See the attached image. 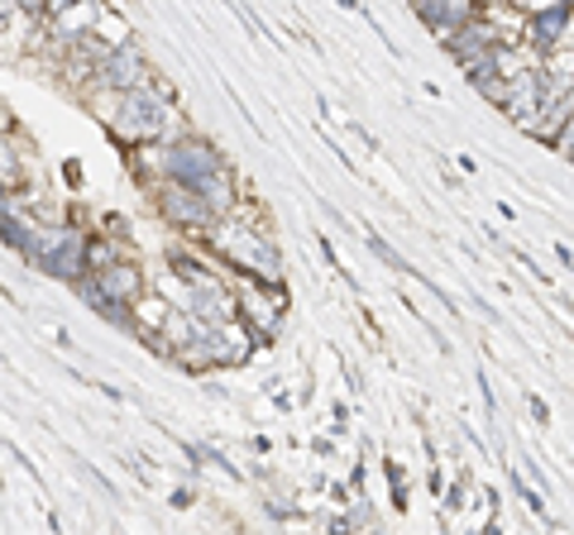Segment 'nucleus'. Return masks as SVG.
Segmentation results:
<instances>
[{"label": "nucleus", "mask_w": 574, "mask_h": 535, "mask_svg": "<svg viewBox=\"0 0 574 535\" xmlns=\"http://www.w3.org/2000/svg\"><path fill=\"white\" fill-rule=\"evenodd\" d=\"M469 20H478V0H441L436 14L426 20V29L441 39V34H451V29L469 24Z\"/></svg>", "instance_id": "11"}, {"label": "nucleus", "mask_w": 574, "mask_h": 535, "mask_svg": "<svg viewBox=\"0 0 574 535\" xmlns=\"http://www.w3.org/2000/svg\"><path fill=\"white\" fill-rule=\"evenodd\" d=\"M96 34H101L110 48H120V43H130L125 34H130V24L120 20V14H110V10H101V20H96Z\"/></svg>", "instance_id": "13"}, {"label": "nucleus", "mask_w": 574, "mask_h": 535, "mask_svg": "<svg viewBox=\"0 0 574 535\" xmlns=\"http://www.w3.org/2000/svg\"><path fill=\"white\" fill-rule=\"evenodd\" d=\"M82 291H96V297H106V301H125V306H135L144 297V273L139 264H130V258H116V264H106V268H96V283H77Z\"/></svg>", "instance_id": "6"}, {"label": "nucleus", "mask_w": 574, "mask_h": 535, "mask_svg": "<svg viewBox=\"0 0 574 535\" xmlns=\"http://www.w3.org/2000/svg\"><path fill=\"white\" fill-rule=\"evenodd\" d=\"M168 316H172V311H168V306H164V301H154V297H139V301H135V330H144V335H154V339H158V335H164V326H168Z\"/></svg>", "instance_id": "12"}, {"label": "nucleus", "mask_w": 574, "mask_h": 535, "mask_svg": "<svg viewBox=\"0 0 574 535\" xmlns=\"http://www.w3.org/2000/svg\"><path fill=\"white\" fill-rule=\"evenodd\" d=\"M158 210L178 225V230H197V235H206L211 225L220 220L216 210H211V201L201 197L197 187H187V182H172V177H164L158 182Z\"/></svg>", "instance_id": "3"}, {"label": "nucleus", "mask_w": 574, "mask_h": 535, "mask_svg": "<svg viewBox=\"0 0 574 535\" xmlns=\"http://www.w3.org/2000/svg\"><path fill=\"white\" fill-rule=\"evenodd\" d=\"M570 14H574L570 0H555V6L536 10L532 20H526V34H532L536 48H555V43L565 39V29H570Z\"/></svg>", "instance_id": "8"}, {"label": "nucleus", "mask_w": 574, "mask_h": 535, "mask_svg": "<svg viewBox=\"0 0 574 535\" xmlns=\"http://www.w3.org/2000/svg\"><path fill=\"white\" fill-rule=\"evenodd\" d=\"M283 311H287V291H283V283H259V278H254L245 291H239V320H245V326L259 335V339L278 335Z\"/></svg>", "instance_id": "4"}, {"label": "nucleus", "mask_w": 574, "mask_h": 535, "mask_svg": "<svg viewBox=\"0 0 574 535\" xmlns=\"http://www.w3.org/2000/svg\"><path fill=\"white\" fill-rule=\"evenodd\" d=\"M101 0H77V6H68V10H58L53 14V34H58V48H72V43H82L91 29H96V20H101Z\"/></svg>", "instance_id": "7"}, {"label": "nucleus", "mask_w": 574, "mask_h": 535, "mask_svg": "<svg viewBox=\"0 0 574 535\" xmlns=\"http://www.w3.org/2000/svg\"><path fill=\"white\" fill-rule=\"evenodd\" d=\"M116 249H110V245H91V268H106V264H116Z\"/></svg>", "instance_id": "16"}, {"label": "nucleus", "mask_w": 574, "mask_h": 535, "mask_svg": "<svg viewBox=\"0 0 574 535\" xmlns=\"http://www.w3.org/2000/svg\"><path fill=\"white\" fill-rule=\"evenodd\" d=\"M369 249H374V254H378V258H383V264H388V268H407V264H403V258H397V254H393L388 245H383V239H378V235H369Z\"/></svg>", "instance_id": "14"}, {"label": "nucleus", "mask_w": 574, "mask_h": 535, "mask_svg": "<svg viewBox=\"0 0 574 535\" xmlns=\"http://www.w3.org/2000/svg\"><path fill=\"white\" fill-rule=\"evenodd\" d=\"M441 43L451 48V53L465 62V58H474V53H484V48H493V43H503L498 39V29L493 24H484V20H469V24H459V29H451V34H441Z\"/></svg>", "instance_id": "9"}, {"label": "nucleus", "mask_w": 574, "mask_h": 535, "mask_svg": "<svg viewBox=\"0 0 574 535\" xmlns=\"http://www.w3.org/2000/svg\"><path fill=\"white\" fill-rule=\"evenodd\" d=\"M187 187H197L206 201H211V210L216 216H230L235 210V201H239V187H235V172L220 164V168H211V172H201L197 182H187Z\"/></svg>", "instance_id": "10"}, {"label": "nucleus", "mask_w": 574, "mask_h": 535, "mask_svg": "<svg viewBox=\"0 0 574 535\" xmlns=\"http://www.w3.org/2000/svg\"><path fill=\"white\" fill-rule=\"evenodd\" d=\"M206 239H211V249L226 258L230 268L249 273V278H259V283H283V258H278V249L268 245V235L259 230V225H249L239 210L220 216L211 230H206Z\"/></svg>", "instance_id": "2"}, {"label": "nucleus", "mask_w": 574, "mask_h": 535, "mask_svg": "<svg viewBox=\"0 0 574 535\" xmlns=\"http://www.w3.org/2000/svg\"><path fill=\"white\" fill-rule=\"evenodd\" d=\"M68 6H77V0H43V10H48V14H58V10H68Z\"/></svg>", "instance_id": "18"}, {"label": "nucleus", "mask_w": 574, "mask_h": 535, "mask_svg": "<svg viewBox=\"0 0 574 535\" xmlns=\"http://www.w3.org/2000/svg\"><path fill=\"white\" fill-rule=\"evenodd\" d=\"M101 120L120 143L135 149V143L168 139V129H178V110H172L168 91H158L149 82V87H135V91H106Z\"/></svg>", "instance_id": "1"}, {"label": "nucleus", "mask_w": 574, "mask_h": 535, "mask_svg": "<svg viewBox=\"0 0 574 535\" xmlns=\"http://www.w3.org/2000/svg\"><path fill=\"white\" fill-rule=\"evenodd\" d=\"M149 82H154V68L135 43H120L116 53L96 68V91H135V87H149Z\"/></svg>", "instance_id": "5"}, {"label": "nucleus", "mask_w": 574, "mask_h": 535, "mask_svg": "<svg viewBox=\"0 0 574 535\" xmlns=\"http://www.w3.org/2000/svg\"><path fill=\"white\" fill-rule=\"evenodd\" d=\"M513 483H517V493H522V502H526V507H532L536 516H546V502H541V493H532V488H526V483L513 474Z\"/></svg>", "instance_id": "15"}, {"label": "nucleus", "mask_w": 574, "mask_h": 535, "mask_svg": "<svg viewBox=\"0 0 574 535\" xmlns=\"http://www.w3.org/2000/svg\"><path fill=\"white\" fill-rule=\"evenodd\" d=\"M570 164H574V153H570Z\"/></svg>", "instance_id": "19"}, {"label": "nucleus", "mask_w": 574, "mask_h": 535, "mask_svg": "<svg viewBox=\"0 0 574 535\" xmlns=\"http://www.w3.org/2000/svg\"><path fill=\"white\" fill-rule=\"evenodd\" d=\"M526 407H532L536 426H551V407H546V402H541V397H532V402H526Z\"/></svg>", "instance_id": "17"}]
</instances>
